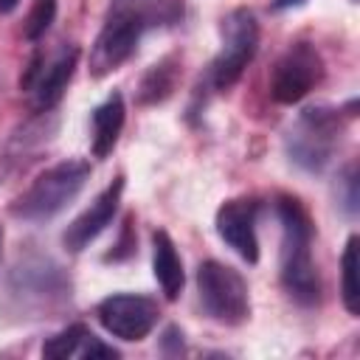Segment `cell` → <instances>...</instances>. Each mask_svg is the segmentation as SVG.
I'll list each match as a JSON object with an SVG mask.
<instances>
[{
  "instance_id": "obj_1",
  "label": "cell",
  "mask_w": 360,
  "mask_h": 360,
  "mask_svg": "<svg viewBox=\"0 0 360 360\" xmlns=\"http://www.w3.org/2000/svg\"><path fill=\"white\" fill-rule=\"evenodd\" d=\"M276 217L281 225L278 281L298 307H318L321 276L312 259V219L307 208L290 194L276 197Z\"/></svg>"
},
{
  "instance_id": "obj_2",
  "label": "cell",
  "mask_w": 360,
  "mask_h": 360,
  "mask_svg": "<svg viewBox=\"0 0 360 360\" xmlns=\"http://www.w3.org/2000/svg\"><path fill=\"white\" fill-rule=\"evenodd\" d=\"M70 276L53 256L25 250L8 267L3 292L20 318H45L70 301Z\"/></svg>"
},
{
  "instance_id": "obj_3",
  "label": "cell",
  "mask_w": 360,
  "mask_h": 360,
  "mask_svg": "<svg viewBox=\"0 0 360 360\" xmlns=\"http://www.w3.org/2000/svg\"><path fill=\"white\" fill-rule=\"evenodd\" d=\"M346 132V115L338 107H304L284 132V152L307 174H321L338 155Z\"/></svg>"
},
{
  "instance_id": "obj_4",
  "label": "cell",
  "mask_w": 360,
  "mask_h": 360,
  "mask_svg": "<svg viewBox=\"0 0 360 360\" xmlns=\"http://www.w3.org/2000/svg\"><path fill=\"white\" fill-rule=\"evenodd\" d=\"M87 177H90V163L82 158L53 163L51 169L37 174L34 183L20 197H14L8 211L14 219L22 222H48L79 197Z\"/></svg>"
},
{
  "instance_id": "obj_5",
  "label": "cell",
  "mask_w": 360,
  "mask_h": 360,
  "mask_svg": "<svg viewBox=\"0 0 360 360\" xmlns=\"http://www.w3.org/2000/svg\"><path fill=\"white\" fill-rule=\"evenodd\" d=\"M219 53L211 59L205 84L217 93L231 90L259 51V20L250 8H231L219 22Z\"/></svg>"
},
{
  "instance_id": "obj_6",
  "label": "cell",
  "mask_w": 360,
  "mask_h": 360,
  "mask_svg": "<svg viewBox=\"0 0 360 360\" xmlns=\"http://www.w3.org/2000/svg\"><path fill=\"white\" fill-rule=\"evenodd\" d=\"M76 65L79 45L73 42H59L51 51L37 48L20 76V93H25L28 107L34 112H53L76 73Z\"/></svg>"
},
{
  "instance_id": "obj_7",
  "label": "cell",
  "mask_w": 360,
  "mask_h": 360,
  "mask_svg": "<svg viewBox=\"0 0 360 360\" xmlns=\"http://www.w3.org/2000/svg\"><path fill=\"white\" fill-rule=\"evenodd\" d=\"M197 295L202 312L222 323V326H239L250 315V290L245 276L217 259H205L197 267Z\"/></svg>"
},
{
  "instance_id": "obj_8",
  "label": "cell",
  "mask_w": 360,
  "mask_h": 360,
  "mask_svg": "<svg viewBox=\"0 0 360 360\" xmlns=\"http://www.w3.org/2000/svg\"><path fill=\"white\" fill-rule=\"evenodd\" d=\"M146 31H152V28L138 14L110 6L104 25H101V31L90 48V73L96 79H101V76L118 70L138 51V42Z\"/></svg>"
},
{
  "instance_id": "obj_9",
  "label": "cell",
  "mask_w": 360,
  "mask_h": 360,
  "mask_svg": "<svg viewBox=\"0 0 360 360\" xmlns=\"http://www.w3.org/2000/svg\"><path fill=\"white\" fill-rule=\"evenodd\" d=\"M323 79V56L309 42H292L273 65L270 98L276 104H298Z\"/></svg>"
},
{
  "instance_id": "obj_10",
  "label": "cell",
  "mask_w": 360,
  "mask_h": 360,
  "mask_svg": "<svg viewBox=\"0 0 360 360\" xmlns=\"http://www.w3.org/2000/svg\"><path fill=\"white\" fill-rule=\"evenodd\" d=\"M96 318L104 326V332H110L112 338L127 340V343H138L158 326L160 309H158V301L149 295L112 292V295L98 301Z\"/></svg>"
},
{
  "instance_id": "obj_11",
  "label": "cell",
  "mask_w": 360,
  "mask_h": 360,
  "mask_svg": "<svg viewBox=\"0 0 360 360\" xmlns=\"http://www.w3.org/2000/svg\"><path fill=\"white\" fill-rule=\"evenodd\" d=\"M259 208L262 202L256 197H233L225 200L214 217V228L219 239L248 264L259 262V236H256Z\"/></svg>"
},
{
  "instance_id": "obj_12",
  "label": "cell",
  "mask_w": 360,
  "mask_h": 360,
  "mask_svg": "<svg viewBox=\"0 0 360 360\" xmlns=\"http://www.w3.org/2000/svg\"><path fill=\"white\" fill-rule=\"evenodd\" d=\"M121 194H124V177L118 174L110 186H104L93 202L65 228L62 233V245L70 250V253H82L112 219H115V211H118V202H121Z\"/></svg>"
},
{
  "instance_id": "obj_13",
  "label": "cell",
  "mask_w": 360,
  "mask_h": 360,
  "mask_svg": "<svg viewBox=\"0 0 360 360\" xmlns=\"http://www.w3.org/2000/svg\"><path fill=\"white\" fill-rule=\"evenodd\" d=\"M124 121H127V104H124V96L118 90L110 93L90 112V152L96 160H104L112 155V149L121 138Z\"/></svg>"
},
{
  "instance_id": "obj_14",
  "label": "cell",
  "mask_w": 360,
  "mask_h": 360,
  "mask_svg": "<svg viewBox=\"0 0 360 360\" xmlns=\"http://www.w3.org/2000/svg\"><path fill=\"white\" fill-rule=\"evenodd\" d=\"M152 273L160 284V292L169 301L180 298L183 284H186V270H183V259L177 253V245L172 242V236L166 231L152 233Z\"/></svg>"
},
{
  "instance_id": "obj_15",
  "label": "cell",
  "mask_w": 360,
  "mask_h": 360,
  "mask_svg": "<svg viewBox=\"0 0 360 360\" xmlns=\"http://www.w3.org/2000/svg\"><path fill=\"white\" fill-rule=\"evenodd\" d=\"M177 79H180V62L174 53L158 59L155 65L146 68V73L141 76V84H138V104L143 107H152V104H163L174 87H177Z\"/></svg>"
},
{
  "instance_id": "obj_16",
  "label": "cell",
  "mask_w": 360,
  "mask_h": 360,
  "mask_svg": "<svg viewBox=\"0 0 360 360\" xmlns=\"http://www.w3.org/2000/svg\"><path fill=\"white\" fill-rule=\"evenodd\" d=\"M110 6L138 14L149 28H163L183 20V0H110Z\"/></svg>"
},
{
  "instance_id": "obj_17",
  "label": "cell",
  "mask_w": 360,
  "mask_h": 360,
  "mask_svg": "<svg viewBox=\"0 0 360 360\" xmlns=\"http://www.w3.org/2000/svg\"><path fill=\"white\" fill-rule=\"evenodd\" d=\"M340 298L349 315L360 312V281H357V236L346 239L340 256Z\"/></svg>"
},
{
  "instance_id": "obj_18",
  "label": "cell",
  "mask_w": 360,
  "mask_h": 360,
  "mask_svg": "<svg viewBox=\"0 0 360 360\" xmlns=\"http://www.w3.org/2000/svg\"><path fill=\"white\" fill-rule=\"evenodd\" d=\"M87 326L84 323H68L65 329H59L56 335H51L45 343H42V357L48 360H65V357H73L79 354L84 338H87Z\"/></svg>"
},
{
  "instance_id": "obj_19",
  "label": "cell",
  "mask_w": 360,
  "mask_h": 360,
  "mask_svg": "<svg viewBox=\"0 0 360 360\" xmlns=\"http://www.w3.org/2000/svg\"><path fill=\"white\" fill-rule=\"evenodd\" d=\"M360 172H357V163H346L343 166V172L338 174V180H335V202H338V208L349 217V219H354L357 217V211H360Z\"/></svg>"
},
{
  "instance_id": "obj_20",
  "label": "cell",
  "mask_w": 360,
  "mask_h": 360,
  "mask_svg": "<svg viewBox=\"0 0 360 360\" xmlns=\"http://www.w3.org/2000/svg\"><path fill=\"white\" fill-rule=\"evenodd\" d=\"M56 17V0H34L28 20H25V39H42Z\"/></svg>"
},
{
  "instance_id": "obj_21",
  "label": "cell",
  "mask_w": 360,
  "mask_h": 360,
  "mask_svg": "<svg viewBox=\"0 0 360 360\" xmlns=\"http://www.w3.org/2000/svg\"><path fill=\"white\" fill-rule=\"evenodd\" d=\"M79 357H87V360H96V357H118V349L107 346L101 338H96L93 332H87L82 349H79Z\"/></svg>"
},
{
  "instance_id": "obj_22",
  "label": "cell",
  "mask_w": 360,
  "mask_h": 360,
  "mask_svg": "<svg viewBox=\"0 0 360 360\" xmlns=\"http://www.w3.org/2000/svg\"><path fill=\"white\" fill-rule=\"evenodd\" d=\"M160 346H163L166 354H180V352H183V332H180L177 326H169V329L163 332Z\"/></svg>"
},
{
  "instance_id": "obj_23",
  "label": "cell",
  "mask_w": 360,
  "mask_h": 360,
  "mask_svg": "<svg viewBox=\"0 0 360 360\" xmlns=\"http://www.w3.org/2000/svg\"><path fill=\"white\" fill-rule=\"evenodd\" d=\"M307 0H273V8L276 11H290V8H301Z\"/></svg>"
},
{
  "instance_id": "obj_24",
  "label": "cell",
  "mask_w": 360,
  "mask_h": 360,
  "mask_svg": "<svg viewBox=\"0 0 360 360\" xmlns=\"http://www.w3.org/2000/svg\"><path fill=\"white\" fill-rule=\"evenodd\" d=\"M20 6V0H0V14H11Z\"/></svg>"
},
{
  "instance_id": "obj_25",
  "label": "cell",
  "mask_w": 360,
  "mask_h": 360,
  "mask_svg": "<svg viewBox=\"0 0 360 360\" xmlns=\"http://www.w3.org/2000/svg\"><path fill=\"white\" fill-rule=\"evenodd\" d=\"M0 248H3V225H0Z\"/></svg>"
},
{
  "instance_id": "obj_26",
  "label": "cell",
  "mask_w": 360,
  "mask_h": 360,
  "mask_svg": "<svg viewBox=\"0 0 360 360\" xmlns=\"http://www.w3.org/2000/svg\"><path fill=\"white\" fill-rule=\"evenodd\" d=\"M352 3H357V0H352Z\"/></svg>"
}]
</instances>
